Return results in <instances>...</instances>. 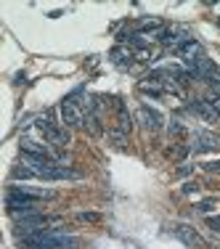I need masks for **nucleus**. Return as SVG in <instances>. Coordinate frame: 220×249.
<instances>
[{
  "instance_id": "obj_1",
  "label": "nucleus",
  "mask_w": 220,
  "mask_h": 249,
  "mask_svg": "<svg viewBox=\"0 0 220 249\" xmlns=\"http://www.w3.org/2000/svg\"><path fill=\"white\" fill-rule=\"evenodd\" d=\"M80 241L74 236H67L56 228H45L35 236H24L21 239V249H77Z\"/></svg>"
},
{
  "instance_id": "obj_2",
  "label": "nucleus",
  "mask_w": 220,
  "mask_h": 249,
  "mask_svg": "<svg viewBox=\"0 0 220 249\" xmlns=\"http://www.w3.org/2000/svg\"><path fill=\"white\" fill-rule=\"evenodd\" d=\"M5 207H8V212H11L14 220H21V217H29V215H40V199L24 196V194H19L16 188H11V191H8V196H5Z\"/></svg>"
},
{
  "instance_id": "obj_3",
  "label": "nucleus",
  "mask_w": 220,
  "mask_h": 249,
  "mask_svg": "<svg viewBox=\"0 0 220 249\" xmlns=\"http://www.w3.org/2000/svg\"><path fill=\"white\" fill-rule=\"evenodd\" d=\"M61 122L67 124V127H80V124H85V111L77 106V101H72V98L61 101Z\"/></svg>"
},
{
  "instance_id": "obj_4",
  "label": "nucleus",
  "mask_w": 220,
  "mask_h": 249,
  "mask_svg": "<svg viewBox=\"0 0 220 249\" xmlns=\"http://www.w3.org/2000/svg\"><path fill=\"white\" fill-rule=\"evenodd\" d=\"M172 236H175L178 241H183L186 247H204V239L196 233V228H191V225H186V223L172 225Z\"/></svg>"
},
{
  "instance_id": "obj_5",
  "label": "nucleus",
  "mask_w": 220,
  "mask_h": 249,
  "mask_svg": "<svg viewBox=\"0 0 220 249\" xmlns=\"http://www.w3.org/2000/svg\"><path fill=\"white\" fill-rule=\"evenodd\" d=\"M220 149V135L218 133H207V130H199L194 135V143H191V151H215Z\"/></svg>"
},
{
  "instance_id": "obj_6",
  "label": "nucleus",
  "mask_w": 220,
  "mask_h": 249,
  "mask_svg": "<svg viewBox=\"0 0 220 249\" xmlns=\"http://www.w3.org/2000/svg\"><path fill=\"white\" fill-rule=\"evenodd\" d=\"M188 109H191L194 114H199L204 122H218V120H220V111L210 104V101H204V98L191 101V104H188Z\"/></svg>"
},
{
  "instance_id": "obj_7",
  "label": "nucleus",
  "mask_w": 220,
  "mask_h": 249,
  "mask_svg": "<svg viewBox=\"0 0 220 249\" xmlns=\"http://www.w3.org/2000/svg\"><path fill=\"white\" fill-rule=\"evenodd\" d=\"M178 53V58H183V64H194V61H199L202 56H204V48H202L199 43H196V40H188L186 45H181V48L175 51Z\"/></svg>"
},
{
  "instance_id": "obj_8",
  "label": "nucleus",
  "mask_w": 220,
  "mask_h": 249,
  "mask_svg": "<svg viewBox=\"0 0 220 249\" xmlns=\"http://www.w3.org/2000/svg\"><path fill=\"white\" fill-rule=\"evenodd\" d=\"M138 120H141V124H144V127L146 130H159V127H162V114H159V111L157 109H151V106H141V109H138Z\"/></svg>"
},
{
  "instance_id": "obj_9",
  "label": "nucleus",
  "mask_w": 220,
  "mask_h": 249,
  "mask_svg": "<svg viewBox=\"0 0 220 249\" xmlns=\"http://www.w3.org/2000/svg\"><path fill=\"white\" fill-rule=\"evenodd\" d=\"M133 56H135V51L125 48V45H117V48H111V61H114L120 69H128L130 64H133Z\"/></svg>"
},
{
  "instance_id": "obj_10",
  "label": "nucleus",
  "mask_w": 220,
  "mask_h": 249,
  "mask_svg": "<svg viewBox=\"0 0 220 249\" xmlns=\"http://www.w3.org/2000/svg\"><path fill=\"white\" fill-rule=\"evenodd\" d=\"M45 141H48L51 146H58V149H64V146L69 143V130H64V127H53L45 133Z\"/></svg>"
},
{
  "instance_id": "obj_11",
  "label": "nucleus",
  "mask_w": 220,
  "mask_h": 249,
  "mask_svg": "<svg viewBox=\"0 0 220 249\" xmlns=\"http://www.w3.org/2000/svg\"><path fill=\"white\" fill-rule=\"evenodd\" d=\"M106 141H109L111 146H117V149H125V143H128V133H122V130H109V133H106Z\"/></svg>"
},
{
  "instance_id": "obj_12",
  "label": "nucleus",
  "mask_w": 220,
  "mask_h": 249,
  "mask_svg": "<svg viewBox=\"0 0 220 249\" xmlns=\"http://www.w3.org/2000/svg\"><path fill=\"white\" fill-rule=\"evenodd\" d=\"M14 178L16 180H29V178H37V173L27 164H19V167H14Z\"/></svg>"
},
{
  "instance_id": "obj_13",
  "label": "nucleus",
  "mask_w": 220,
  "mask_h": 249,
  "mask_svg": "<svg viewBox=\"0 0 220 249\" xmlns=\"http://www.w3.org/2000/svg\"><path fill=\"white\" fill-rule=\"evenodd\" d=\"M117 106H120V127H117V130H122V133H130V127H133V122H130V114L125 111L122 104H117Z\"/></svg>"
},
{
  "instance_id": "obj_14",
  "label": "nucleus",
  "mask_w": 220,
  "mask_h": 249,
  "mask_svg": "<svg viewBox=\"0 0 220 249\" xmlns=\"http://www.w3.org/2000/svg\"><path fill=\"white\" fill-rule=\"evenodd\" d=\"M215 204H218V196H210V199H202L199 204H196V212H210V210H215Z\"/></svg>"
},
{
  "instance_id": "obj_15",
  "label": "nucleus",
  "mask_w": 220,
  "mask_h": 249,
  "mask_svg": "<svg viewBox=\"0 0 220 249\" xmlns=\"http://www.w3.org/2000/svg\"><path fill=\"white\" fill-rule=\"evenodd\" d=\"M188 151H191V146H175V149H167V157H172V159H186Z\"/></svg>"
},
{
  "instance_id": "obj_16",
  "label": "nucleus",
  "mask_w": 220,
  "mask_h": 249,
  "mask_svg": "<svg viewBox=\"0 0 220 249\" xmlns=\"http://www.w3.org/2000/svg\"><path fill=\"white\" fill-rule=\"evenodd\" d=\"M77 220H80V223H101V215H98V212H80Z\"/></svg>"
},
{
  "instance_id": "obj_17",
  "label": "nucleus",
  "mask_w": 220,
  "mask_h": 249,
  "mask_svg": "<svg viewBox=\"0 0 220 249\" xmlns=\"http://www.w3.org/2000/svg\"><path fill=\"white\" fill-rule=\"evenodd\" d=\"M167 133H170V135H186V127H183L181 122H170Z\"/></svg>"
},
{
  "instance_id": "obj_18",
  "label": "nucleus",
  "mask_w": 220,
  "mask_h": 249,
  "mask_svg": "<svg viewBox=\"0 0 220 249\" xmlns=\"http://www.w3.org/2000/svg\"><path fill=\"white\" fill-rule=\"evenodd\" d=\"M175 173L181 175V178H186V175H191V173H194V167H191V164H183V167H178V170H175Z\"/></svg>"
},
{
  "instance_id": "obj_19",
  "label": "nucleus",
  "mask_w": 220,
  "mask_h": 249,
  "mask_svg": "<svg viewBox=\"0 0 220 249\" xmlns=\"http://www.w3.org/2000/svg\"><path fill=\"white\" fill-rule=\"evenodd\" d=\"M207 173H220V162H204Z\"/></svg>"
},
{
  "instance_id": "obj_20",
  "label": "nucleus",
  "mask_w": 220,
  "mask_h": 249,
  "mask_svg": "<svg viewBox=\"0 0 220 249\" xmlns=\"http://www.w3.org/2000/svg\"><path fill=\"white\" fill-rule=\"evenodd\" d=\"M207 223H210V228L215 231V233H220V215H218V217H210Z\"/></svg>"
},
{
  "instance_id": "obj_21",
  "label": "nucleus",
  "mask_w": 220,
  "mask_h": 249,
  "mask_svg": "<svg viewBox=\"0 0 220 249\" xmlns=\"http://www.w3.org/2000/svg\"><path fill=\"white\" fill-rule=\"evenodd\" d=\"M181 191H183V194H196V191H199V186H196V183H186Z\"/></svg>"
},
{
  "instance_id": "obj_22",
  "label": "nucleus",
  "mask_w": 220,
  "mask_h": 249,
  "mask_svg": "<svg viewBox=\"0 0 220 249\" xmlns=\"http://www.w3.org/2000/svg\"><path fill=\"white\" fill-rule=\"evenodd\" d=\"M218 27H220V19H218Z\"/></svg>"
}]
</instances>
